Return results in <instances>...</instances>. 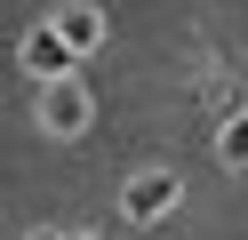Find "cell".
Here are the masks:
<instances>
[{
    "instance_id": "6da1fadb",
    "label": "cell",
    "mask_w": 248,
    "mask_h": 240,
    "mask_svg": "<svg viewBox=\"0 0 248 240\" xmlns=\"http://www.w3.org/2000/svg\"><path fill=\"white\" fill-rule=\"evenodd\" d=\"M72 64H80V48H72L64 32H56V24H32V32H24V72H32L40 88L72 80Z\"/></svg>"
},
{
    "instance_id": "7a4b0ae2",
    "label": "cell",
    "mask_w": 248,
    "mask_h": 240,
    "mask_svg": "<svg viewBox=\"0 0 248 240\" xmlns=\"http://www.w3.org/2000/svg\"><path fill=\"white\" fill-rule=\"evenodd\" d=\"M176 176H168V168H152V176H128V192H120V208H128V224H160L168 216V208H176Z\"/></svg>"
},
{
    "instance_id": "3957f363",
    "label": "cell",
    "mask_w": 248,
    "mask_h": 240,
    "mask_svg": "<svg viewBox=\"0 0 248 240\" xmlns=\"http://www.w3.org/2000/svg\"><path fill=\"white\" fill-rule=\"evenodd\" d=\"M88 112H96V104H88L80 72H72V80H56V88H40V120H48L56 136H80V128H88Z\"/></svg>"
},
{
    "instance_id": "277c9868",
    "label": "cell",
    "mask_w": 248,
    "mask_h": 240,
    "mask_svg": "<svg viewBox=\"0 0 248 240\" xmlns=\"http://www.w3.org/2000/svg\"><path fill=\"white\" fill-rule=\"evenodd\" d=\"M48 24H56V32H64V40H72V48H80V56H88V48H104V16H96V8H88V0H72V8H56V16H48Z\"/></svg>"
},
{
    "instance_id": "5b68a950",
    "label": "cell",
    "mask_w": 248,
    "mask_h": 240,
    "mask_svg": "<svg viewBox=\"0 0 248 240\" xmlns=\"http://www.w3.org/2000/svg\"><path fill=\"white\" fill-rule=\"evenodd\" d=\"M216 160H224L232 176H248V112H232V120H224V136H216Z\"/></svg>"
},
{
    "instance_id": "8992f818",
    "label": "cell",
    "mask_w": 248,
    "mask_h": 240,
    "mask_svg": "<svg viewBox=\"0 0 248 240\" xmlns=\"http://www.w3.org/2000/svg\"><path fill=\"white\" fill-rule=\"evenodd\" d=\"M32 240H64V232H32Z\"/></svg>"
},
{
    "instance_id": "52a82bcc",
    "label": "cell",
    "mask_w": 248,
    "mask_h": 240,
    "mask_svg": "<svg viewBox=\"0 0 248 240\" xmlns=\"http://www.w3.org/2000/svg\"><path fill=\"white\" fill-rule=\"evenodd\" d=\"M72 240H96V232H72Z\"/></svg>"
}]
</instances>
